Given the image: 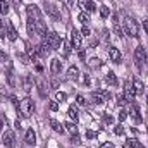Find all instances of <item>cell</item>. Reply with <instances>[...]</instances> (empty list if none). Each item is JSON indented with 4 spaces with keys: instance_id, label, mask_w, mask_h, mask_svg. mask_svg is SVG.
Segmentation results:
<instances>
[{
    "instance_id": "1",
    "label": "cell",
    "mask_w": 148,
    "mask_h": 148,
    "mask_svg": "<svg viewBox=\"0 0 148 148\" xmlns=\"http://www.w3.org/2000/svg\"><path fill=\"white\" fill-rule=\"evenodd\" d=\"M41 43H45V45H48L50 47V50H59L60 47H62V43H64V40L59 36L55 31H48L45 36H43V41Z\"/></svg>"
},
{
    "instance_id": "2",
    "label": "cell",
    "mask_w": 148,
    "mask_h": 148,
    "mask_svg": "<svg viewBox=\"0 0 148 148\" xmlns=\"http://www.w3.org/2000/svg\"><path fill=\"white\" fill-rule=\"evenodd\" d=\"M122 33H126L127 36L131 38H138L140 36V29H138V24H136V21L133 19V17H126L124 19V24H122Z\"/></svg>"
},
{
    "instance_id": "3",
    "label": "cell",
    "mask_w": 148,
    "mask_h": 148,
    "mask_svg": "<svg viewBox=\"0 0 148 148\" xmlns=\"http://www.w3.org/2000/svg\"><path fill=\"white\" fill-rule=\"evenodd\" d=\"M17 112H19L23 117H29V115L35 112V102H33L29 97L23 98V100L19 102V105H17Z\"/></svg>"
},
{
    "instance_id": "4",
    "label": "cell",
    "mask_w": 148,
    "mask_h": 148,
    "mask_svg": "<svg viewBox=\"0 0 148 148\" xmlns=\"http://www.w3.org/2000/svg\"><path fill=\"white\" fill-rule=\"evenodd\" d=\"M109 100V93L107 91H93L90 95V102L95 103V105H100V103H105Z\"/></svg>"
},
{
    "instance_id": "5",
    "label": "cell",
    "mask_w": 148,
    "mask_h": 148,
    "mask_svg": "<svg viewBox=\"0 0 148 148\" xmlns=\"http://www.w3.org/2000/svg\"><path fill=\"white\" fill-rule=\"evenodd\" d=\"M2 143H3L7 148H14L16 147V134H14V131L5 129V133L2 134Z\"/></svg>"
},
{
    "instance_id": "6",
    "label": "cell",
    "mask_w": 148,
    "mask_h": 148,
    "mask_svg": "<svg viewBox=\"0 0 148 148\" xmlns=\"http://www.w3.org/2000/svg\"><path fill=\"white\" fill-rule=\"evenodd\" d=\"M134 97H136V91H134L133 83L126 81V83H124V98H126V102H127V103L134 102Z\"/></svg>"
},
{
    "instance_id": "7",
    "label": "cell",
    "mask_w": 148,
    "mask_h": 148,
    "mask_svg": "<svg viewBox=\"0 0 148 148\" xmlns=\"http://www.w3.org/2000/svg\"><path fill=\"white\" fill-rule=\"evenodd\" d=\"M26 14H28V19H29V21L41 19V10H40V7L35 5V3H31V5L26 7Z\"/></svg>"
},
{
    "instance_id": "8",
    "label": "cell",
    "mask_w": 148,
    "mask_h": 148,
    "mask_svg": "<svg viewBox=\"0 0 148 148\" xmlns=\"http://www.w3.org/2000/svg\"><path fill=\"white\" fill-rule=\"evenodd\" d=\"M45 12L48 14V17L50 19H53V21H59L60 19V12H59V9H57V5H53V3H45Z\"/></svg>"
},
{
    "instance_id": "9",
    "label": "cell",
    "mask_w": 148,
    "mask_h": 148,
    "mask_svg": "<svg viewBox=\"0 0 148 148\" xmlns=\"http://www.w3.org/2000/svg\"><path fill=\"white\" fill-rule=\"evenodd\" d=\"M81 43H83V36L77 29H73L71 31V47L74 50H81Z\"/></svg>"
},
{
    "instance_id": "10",
    "label": "cell",
    "mask_w": 148,
    "mask_h": 148,
    "mask_svg": "<svg viewBox=\"0 0 148 148\" xmlns=\"http://www.w3.org/2000/svg\"><path fill=\"white\" fill-rule=\"evenodd\" d=\"M134 60H136V66H138V67H141V64L147 60V50H145L143 47H138V48L134 50Z\"/></svg>"
},
{
    "instance_id": "11",
    "label": "cell",
    "mask_w": 148,
    "mask_h": 148,
    "mask_svg": "<svg viewBox=\"0 0 148 148\" xmlns=\"http://www.w3.org/2000/svg\"><path fill=\"white\" fill-rule=\"evenodd\" d=\"M35 23V31H36L38 36H45L48 31H47V24L43 23V19H36V21H33Z\"/></svg>"
},
{
    "instance_id": "12",
    "label": "cell",
    "mask_w": 148,
    "mask_h": 148,
    "mask_svg": "<svg viewBox=\"0 0 148 148\" xmlns=\"http://www.w3.org/2000/svg\"><path fill=\"white\" fill-rule=\"evenodd\" d=\"M109 57H110V60L114 64H121L122 62V55H121V52L115 47H110L109 48Z\"/></svg>"
},
{
    "instance_id": "13",
    "label": "cell",
    "mask_w": 148,
    "mask_h": 148,
    "mask_svg": "<svg viewBox=\"0 0 148 148\" xmlns=\"http://www.w3.org/2000/svg\"><path fill=\"white\" fill-rule=\"evenodd\" d=\"M24 141H26V145L35 147V143H36V133H35V129H33V127L26 131V134H24Z\"/></svg>"
},
{
    "instance_id": "14",
    "label": "cell",
    "mask_w": 148,
    "mask_h": 148,
    "mask_svg": "<svg viewBox=\"0 0 148 148\" xmlns=\"http://www.w3.org/2000/svg\"><path fill=\"white\" fill-rule=\"evenodd\" d=\"M60 69H62L60 59H52V60H50V73L53 74V76H57V74L60 73Z\"/></svg>"
},
{
    "instance_id": "15",
    "label": "cell",
    "mask_w": 148,
    "mask_h": 148,
    "mask_svg": "<svg viewBox=\"0 0 148 148\" xmlns=\"http://www.w3.org/2000/svg\"><path fill=\"white\" fill-rule=\"evenodd\" d=\"M7 38H9L10 41H16V40H17V31H16V28L12 26V23H9V21H7Z\"/></svg>"
},
{
    "instance_id": "16",
    "label": "cell",
    "mask_w": 148,
    "mask_h": 148,
    "mask_svg": "<svg viewBox=\"0 0 148 148\" xmlns=\"http://www.w3.org/2000/svg\"><path fill=\"white\" fill-rule=\"evenodd\" d=\"M36 52H38V57H47L50 53V47L45 45V43H40V45H36Z\"/></svg>"
},
{
    "instance_id": "17",
    "label": "cell",
    "mask_w": 148,
    "mask_h": 148,
    "mask_svg": "<svg viewBox=\"0 0 148 148\" xmlns=\"http://www.w3.org/2000/svg\"><path fill=\"white\" fill-rule=\"evenodd\" d=\"M129 115L133 117V121H134L136 124H140V122H141V117H140V110H138V107H136V105H131V107H129Z\"/></svg>"
},
{
    "instance_id": "18",
    "label": "cell",
    "mask_w": 148,
    "mask_h": 148,
    "mask_svg": "<svg viewBox=\"0 0 148 148\" xmlns=\"http://www.w3.org/2000/svg\"><path fill=\"white\" fill-rule=\"evenodd\" d=\"M67 115L73 119L74 122H77V121H79V110H77V107H76V105H71L69 110H67Z\"/></svg>"
},
{
    "instance_id": "19",
    "label": "cell",
    "mask_w": 148,
    "mask_h": 148,
    "mask_svg": "<svg viewBox=\"0 0 148 148\" xmlns=\"http://www.w3.org/2000/svg\"><path fill=\"white\" fill-rule=\"evenodd\" d=\"M86 62H88V66H90V67H93V69H98V67H102V66H103V62H102L98 57H91V59H90V60H86Z\"/></svg>"
},
{
    "instance_id": "20",
    "label": "cell",
    "mask_w": 148,
    "mask_h": 148,
    "mask_svg": "<svg viewBox=\"0 0 148 148\" xmlns=\"http://www.w3.org/2000/svg\"><path fill=\"white\" fill-rule=\"evenodd\" d=\"M50 127L55 131V133H64V124H60L59 121H55V119H52L50 121Z\"/></svg>"
},
{
    "instance_id": "21",
    "label": "cell",
    "mask_w": 148,
    "mask_h": 148,
    "mask_svg": "<svg viewBox=\"0 0 148 148\" xmlns=\"http://www.w3.org/2000/svg\"><path fill=\"white\" fill-rule=\"evenodd\" d=\"M105 81H107L110 86H117V84H119V79H117V76L112 73V71H110V73H107V76H105Z\"/></svg>"
},
{
    "instance_id": "22",
    "label": "cell",
    "mask_w": 148,
    "mask_h": 148,
    "mask_svg": "<svg viewBox=\"0 0 148 148\" xmlns=\"http://www.w3.org/2000/svg\"><path fill=\"white\" fill-rule=\"evenodd\" d=\"M79 77V69L76 66H71L67 69V79H77Z\"/></svg>"
},
{
    "instance_id": "23",
    "label": "cell",
    "mask_w": 148,
    "mask_h": 148,
    "mask_svg": "<svg viewBox=\"0 0 148 148\" xmlns=\"http://www.w3.org/2000/svg\"><path fill=\"white\" fill-rule=\"evenodd\" d=\"M133 86H134V91H136V95H143V90H145V86H143V83H141L140 79H134V81H133Z\"/></svg>"
},
{
    "instance_id": "24",
    "label": "cell",
    "mask_w": 148,
    "mask_h": 148,
    "mask_svg": "<svg viewBox=\"0 0 148 148\" xmlns=\"http://www.w3.org/2000/svg\"><path fill=\"white\" fill-rule=\"evenodd\" d=\"M7 83H9L10 88L16 86V77H14V71H12V67H9V71H7Z\"/></svg>"
},
{
    "instance_id": "25",
    "label": "cell",
    "mask_w": 148,
    "mask_h": 148,
    "mask_svg": "<svg viewBox=\"0 0 148 148\" xmlns=\"http://www.w3.org/2000/svg\"><path fill=\"white\" fill-rule=\"evenodd\" d=\"M23 86H24L26 91H29V90L33 88V76H26L24 81H23Z\"/></svg>"
},
{
    "instance_id": "26",
    "label": "cell",
    "mask_w": 148,
    "mask_h": 148,
    "mask_svg": "<svg viewBox=\"0 0 148 148\" xmlns=\"http://www.w3.org/2000/svg\"><path fill=\"white\" fill-rule=\"evenodd\" d=\"M28 57H29V60H36L38 59V52H36V47H29L28 48Z\"/></svg>"
},
{
    "instance_id": "27",
    "label": "cell",
    "mask_w": 148,
    "mask_h": 148,
    "mask_svg": "<svg viewBox=\"0 0 148 148\" xmlns=\"http://www.w3.org/2000/svg\"><path fill=\"white\" fill-rule=\"evenodd\" d=\"M9 9H10L9 2H5V0H0V14H2V16H5V14L9 12Z\"/></svg>"
},
{
    "instance_id": "28",
    "label": "cell",
    "mask_w": 148,
    "mask_h": 148,
    "mask_svg": "<svg viewBox=\"0 0 148 148\" xmlns=\"http://www.w3.org/2000/svg\"><path fill=\"white\" fill-rule=\"evenodd\" d=\"M64 127H66L71 134H76V133H77V126H76V122H66Z\"/></svg>"
},
{
    "instance_id": "29",
    "label": "cell",
    "mask_w": 148,
    "mask_h": 148,
    "mask_svg": "<svg viewBox=\"0 0 148 148\" xmlns=\"http://www.w3.org/2000/svg\"><path fill=\"white\" fill-rule=\"evenodd\" d=\"M77 19H79V21H81V23L86 26V24L90 23V12H81V14L77 16Z\"/></svg>"
},
{
    "instance_id": "30",
    "label": "cell",
    "mask_w": 148,
    "mask_h": 148,
    "mask_svg": "<svg viewBox=\"0 0 148 148\" xmlns=\"http://www.w3.org/2000/svg\"><path fill=\"white\" fill-rule=\"evenodd\" d=\"M124 148H141V145L136 141V140H127L124 143Z\"/></svg>"
},
{
    "instance_id": "31",
    "label": "cell",
    "mask_w": 148,
    "mask_h": 148,
    "mask_svg": "<svg viewBox=\"0 0 148 148\" xmlns=\"http://www.w3.org/2000/svg\"><path fill=\"white\" fill-rule=\"evenodd\" d=\"M100 16H102V19H107V17L110 16V10H109L107 5H102V9H100Z\"/></svg>"
},
{
    "instance_id": "32",
    "label": "cell",
    "mask_w": 148,
    "mask_h": 148,
    "mask_svg": "<svg viewBox=\"0 0 148 148\" xmlns=\"http://www.w3.org/2000/svg\"><path fill=\"white\" fill-rule=\"evenodd\" d=\"M28 35H29V36H35V35H36V31H35V23L29 21V19H28Z\"/></svg>"
},
{
    "instance_id": "33",
    "label": "cell",
    "mask_w": 148,
    "mask_h": 148,
    "mask_svg": "<svg viewBox=\"0 0 148 148\" xmlns=\"http://www.w3.org/2000/svg\"><path fill=\"white\" fill-rule=\"evenodd\" d=\"M95 9H97L95 2H93V0H88V2H86V5H84V10H88V12H93Z\"/></svg>"
},
{
    "instance_id": "34",
    "label": "cell",
    "mask_w": 148,
    "mask_h": 148,
    "mask_svg": "<svg viewBox=\"0 0 148 148\" xmlns=\"http://www.w3.org/2000/svg\"><path fill=\"white\" fill-rule=\"evenodd\" d=\"M17 59H19L23 64H29V62H31L29 57H28V53H19V52H17Z\"/></svg>"
},
{
    "instance_id": "35",
    "label": "cell",
    "mask_w": 148,
    "mask_h": 148,
    "mask_svg": "<svg viewBox=\"0 0 148 148\" xmlns=\"http://www.w3.org/2000/svg\"><path fill=\"white\" fill-rule=\"evenodd\" d=\"M55 100L62 103V102H66V100H67V95H66L64 91H57V95H55Z\"/></svg>"
},
{
    "instance_id": "36",
    "label": "cell",
    "mask_w": 148,
    "mask_h": 148,
    "mask_svg": "<svg viewBox=\"0 0 148 148\" xmlns=\"http://www.w3.org/2000/svg\"><path fill=\"white\" fill-rule=\"evenodd\" d=\"M60 48H64V57H67V55H69V53H71V48H73V47H71V45H69V43H66V41H64V43H62V47H60Z\"/></svg>"
},
{
    "instance_id": "37",
    "label": "cell",
    "mask_w": 148,
    "mask_h": 148,
    "mask_svg": "<svg viewBox=\"0 0 148 148\" xmlns=\"http://www.w3.org/2000/svg\"><path fill=\"white\" fill-rule=\"evenodd\" d=\"M48 109L52 112H57L59 110V102H57V100H55V102H50V103H48Z\"/></svg>"
},
{
    "instance_id": "38",
    "label": "cell",
    "mask_w": 148,
    "mask_h": 148,
    "mask_svg": "<svg viewBox=\"0 0 148 148\" xmlns=\"http://www.w3.org/2000/svg\"><path fill=\"white\" fill-rule=\"evenodd\" d=\"M114 133H115L117 136L124 134V127H122V124H117V126H115V129H114Z\"/></svg>"
},
{
    "instance_id": "39",
    "label": "cell",
    "mask_w": 148,
    "mask_h": 148,
    "mask_svg": "<svg viewBox=\"0 0 148 148\" xmlns=\"http://www.w3.org/2000/svg\"><path fill=\"white\" fill-rule=\"evenodd\" d=\"M76 102H77V105H86V98L83 95H77L76 97Z\"/></svg>"
},
{
    "instance_id": "40",
    "label": "cell",
    "mask_w": 148,
    "mask_h": 148,
    "mask_svg": "<svg viewBox=\"0 0 148 148\" xmlns=\"http://www.w3.org/2000/svg\"><path fill=\"white\" fill-rule=\"evenodd\" d=\"M84 136H86V140H95L98 134H97L95 131H86V134H84Z\"/></svg>"
},
{
    "instance_id": "41",
    "label": "cell",
    "mask_w": 148,
    "mask_h": 148,
    "mask_svg": "<svg viewBox=\"0 0 148 148\" xmlns=\"http://www.w3.org/2000/svg\"><path fill=\"white\" fill-rule=\"evenodd\" d=\"M5 124H7V119H5L3 114H0V133H2V129L5 127Z\"/></svg>"
},
{
    "instance_id": "42",
    "label": "cell",
    "mask_w": 148,
    "mask_h": 148,
    "mask_svg": "<svg viewBox=\"0 0 148 148\" xmlns=\"http://www.w3.org/2000/svg\"><path fill=\"white\" fill-rule=\"evenodd\" d=\"M117 117H119V121H121V122H122V121H126V119H127V110H121Z\"/></svg>"
},
{
    "instance_id": "43",
    "label": "cell",
    "mask_w": 148,
    "mask_h": 148,
    "mask_svg": "<svg viewBox=\"0 0 148 148\" xmlns=\"http://www.w3.org/2000/svg\"><path fill=\"white\" fill-rule=\"evenodd\" d=\"M45 86H47V83L45 81H40V95L41 97H45Z\"/></svg>"
},
{
    "instance_id": "44",
    "label": "cell",
    "mask_w": 148,
    "mask_h": 148,
    "mask_svg": "<svg viewBox=\"0 0 148 148\" xmlns=\"http://www.w3.org/2000/svg\"><path fill=\"white\" fill-rule=\"evenodd\" d=\"M112 121H114V119H112L109 114H103V122H105V124H112Z\"/></svg>"
},
{
    "instance_id": "45",
    "label": "cell",
    "mask_w": 148,
    "mask_h": 148,
    "mask_svg": "<svg viewBox=\"0 0 148 148\" xmlns=\"http://www.w3.org/2000/svg\"><path fill=\"white\" fill-rule=\"evenodd\" d=\"M81 35H84V36H90V35H91L90 28H88V26H84V28H83V31H81Z\"/></svg>"
},
{
    "instance_id": "46",
    "label": "cell",
    "mask_w": 148,
    "mask_h": 148,
    "mask_svg": "<svg viewBox=\"0 0 148 148\" xmlns=\"http://www.w3.org/2000/svg\"><path fill=\"white\" fill-rule=\"evenodd\" d=\"M100 148H114V143H110V141H105V143H102V145H100Z\"/></svg>"
},
{
    "instance_id": "47",
    "label": "cell",
    "mask_w": 148,
    "mask_h": 148,
    "mask_svg": "<svg viewBox=\"0 0 148 148\" xmlns=\"http://www.w3.org/2000/svg\"><path fill=\"white\" fill-rule=\"evenodd\" d=\"M71 141H73L74 145H77V143H79V136H77V133H76V134H73V138H71Z\"/></svg>"
},
{
    "instance_id": "48",
    "label": "cell",
    "mask_w": 148,
    "mask_h": 148,
    "mask_svg": "<svg viewBox=\"0 0 148 148\" xmlns=\"http://www.w3.org/2000/svg\"><path fill=\"white\" fill-rule=\"evenodd\" d=\"M117 103H119V105H126L127 102H126V98H124V97H119V100H117Z\"/></svg>"
},
{
    "instance_id": "49",
    "label": "cell",
    "mask_w": 148,
    "mask_h": 148,
    "mask_svg": "<svg viewBox=\"0 0 148 148\" xmlns=\"http://www.w3.org/2000/svg\"><path fill=\"white\" fill-rule=\"evenodd\" d=\"M77 55H79V59H86V55H84V50H77Z\"/></svg>"
},
{
    "instance_id": "50",
    "label": "cell",
    "mask_w": 148,
    "mask_h": 148,
    "mask_svg": "<svg viewBox=\"0 0 148 148\" xmlns=\"http://www.w3.org/2000/svg\"><path fill=\"white\" fill-rule=\"evenodd\" d=\"M86 2H88V0H77V5H79L81 9H84V5H86Z\"/></svg>"
},
{
    "instance_id": "51",
    "label": "cell",
    "mask_w": 148,
    "mask_h": 148,
    "mask_svg": "<svg viewBox=\"0 0 148 148\" xmlns=\"http://www.w3.org/2000/svg\"><path fill=\"white\" fill-rule=\"evenodd\" d=\"M21 2H23V0H12V3H14V7H16L17 10H19V5H21Z\"/></svg>"
},
{
    "instance_id": "52",
    "label": "cell",
    "mask_w": 148,
    "mask_h": 148,
    "mask_svg": "<svg viewBox=\"0 0 148 148\" xmlns=\"http://www.w3.org/2000/svg\"><path fill=\"white\" fill-rule=\"evenodd\" d=\"M143 28H145V31H147V35H148V19L143 21Z\"/></svg>"
},
{
    "instance_id": "53",
    "label": "cell",
    "mask_w": 148,
    "mask_h": 148,
    "mask_svg": "<svg viewBox=\"0 0 148 148\" xmlns=\"http://www.w3.org/2000/svg\"><path fill=\"white\" fill-rule=\"evenodd\" d=\"M64 3H66V5H73L74 0H64Z\"/></svg>"
},
{
    "instance_id": "54",
    "label": "cell",
    "mask_w": 148,
    "mask_h": 148,
    "mask_svg": "<svg viewBox=\"0 0 148 148\" xmlns=\"http://www.w3.org/2000/svg\"><path fill=\"white\" fill-rule=\"evenodd\" d=\"M2 29H3V21L0 19V31H2Z\"/></svg>"
},
{
    "instance_id": "55",
    "label": "cell",
    "mask_w": 148,
    "mask_h": 148,
    "mask_svg": "<svg viewBox=\"0 0 148 148\" xmlns=\"http://www.w3.org/2000/svg\"><path fill=\"white\" fill-rule=\"evenodd\" d=\"M147 60H148V52H147Z\"/></svg>"
},
{
    "instance_id": "56",
    "label": "cell",
    "mask_w": 148,
    "mask_h": 148,
    "mask_svg": "<svg viewBox=\"0 0 148 148\" xmlns=\"http://www.w3.org/2000/svg\"><path fill=\"white\" fill-rule=\"evenodd\" d=\"M60 2H64V0H60Z\"/></svg>"
}]
</instances>
